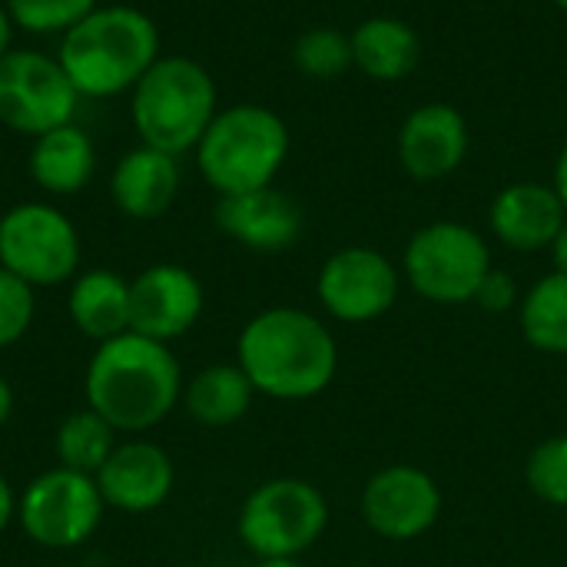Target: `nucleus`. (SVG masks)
<instances>
[{"mask_svg":"<svg viewBox=\"0 0 567 567\" xmlns=\"http://www.w3.org/2000/svg\"><path fill=\"white\" fill-rule=\"evenodd\" d=\"M3 7L17 30L37 37H50V33L63 37L100 3L96 0H3Z\"/></svg>","mask_w":567,"mask_h":567,"instance_id":"a878e982","label":"nucleus"},{"mask_svg":"<svg viewBox=\"0 0 567 567\" xmlns=\"http://www.w3.org/2000/svg\"><path fill=\"white\" fill-rule=\"evenodd\" d=\"M159 27L126 3L96 7L60 37L56 60L80 96L110 100L130 93L159 60Z\"/></svg>","mask_w":567,"mask_h":567,"instance_id":"7ed1b4c3","label":"nucleus"},{"mask_svg":"<svg viewBox=\"0 0 567 567\" xmlns=\"http://www.w3.org/2000/svg\"><path fill=\"white\" fill-rule=\"evenodd\" d=\"M216 226L252 252H282L302 236L306 216L289 193L262 186L252 193L219 196Z\"/></svg>","mask_w":567,"mask_h":567,"instance_id":"2eb2a0df","label":"nucleus"},{"mask_svg":"<svg viewBox=\"0 0 567 567\" xmlns=\"http://www.w3.org/2000/svg\"><path fill=\"white\" fill-rule=\"evenodd\" d=\"M442 515L435 478L415 465H389L362 488V518L385 542H415Z\"/></svg>","mask_w":567,"mask_h":567,"instance_id":"f8f14e48","label":"nucleus"},{"mask_svg":"<svg viewBox=\"0 0 567 567\" xmlns=\"http://www.w3.org/2000/svg\"><path fill=\"white\" fill-rule=\"evenodd\" d=\"M551 259H555V272L567 276V223L561 226L558 239L551 243Z\"/></svg>","mask_w":567,"mask_h":567,"instance_id":"2f4dec72","label":"nucleus"},{"mask_svg":"<svg viewBox=\"0 0 567 567\" xmlns=\"http://www.w3.org/2000/svg\"><path fill=\"white\" fill-rule=\"evenodd\" d=\"M199 176L219 196L272 186L289 156L286 120L262 103H236L213 116L196 143Z\"/></svg>","mask_w":567,"mask_h":567,"instance_id":"20e7f679","label":"nucleus"},{"mask_svg":"<svg viewBox=\"0 0 567 567\" xmlns=\"http://www.w3.org/2000/svg\"><path fill=\"white\" fill-rule=\"evenodd\" d=\"M30 179L50 196H73L86 189L96 173V150L93 140L76 126L63 123L50 133H40L27 156Z\"/></svg>","mask_w":567,"mask_h":567,"instance_id":"aec40b11","label":"nucleus"},{"mask_svg":"<svg viewBox=\"0 0 567 567\" xmlns=\"http://www.w3.org/2000/svg\"><path fill=\"white\" fill-rule=\"evenodd\" d=\"M13 515H17V498H13V492H10L7 478L0 475V532L13 522Z\"/></svg>","mask_w":567,"mask_h":567,"instance_id":"c756f323","label":"nucleus"},{"mask_svg":"<svg viewBox=\"0 0 567 567\" xmlns=\"http://www.w3.org/2000/svg\"><path fill=\"white\" fill-rule=\"evenodd\" d=\"M216 113V80L189 56H159L130 90V116L140 143L169 156L196 150Z\"/></svg>","mask_w":567,"mask_h":567,"instance_id":"39448f33","label":"nucleus"},{"mask_svg":"<svg viewBox=\"0 0 567 567\" xmlns=\"http://www.w3.org/2000/svg\"><path fill=\"white\" fill-rule=\"evenodd\" d=\"M0 266L27 286H63L80 266V233L50 203H17L0 216Z\"/></svg>","mask_w":567,"mask_h":567,"instance_id":"6e6552de","label":"nucleus"},{"mask_svg":"<svg viewBox=\"0 0 567 567\" xmlns=\"http://www.w3.org/2000/svg\"><path fill=\"white\" fill-rule=\"evenodd\" d=\"M70 319L96 342L130 332V282L110 269H90L70 286Z\"/></svg>","mask_w":567,"mask_h":567,"instance_id":"412c9836","label":"nucleus"},{"mask_svg":"<svg viewBox=\"0 0 567 567\" xmlns=\"http://www.w3.org/2000/svg\"><path fill=\"white\" fill-rule=\"evenodd\" d=\"M352 63L375 83H399L422 63L419 30L392 13L365 17L352 33Z\"/></svg>","mask_w":567,"mask_h":567,"instance_id":"6ab92c4d","label":"nucleus"},{"mask_svg":"<svg viewBox=\"0 0 567 567\" xmlns=\"http://www.w3.org/2000/svg\"><path fill=\"white\" fill-rule=\"evenodd\" d=\"M472 302H478L485 312H508V309H515V302H522L518 299V286H515V279L505 272V269H495L492 266V272L482 279V286H478V292H475V299Z\"/></svg>","mask_w":567,"mask_h":567,"instance_id":"c85d7f7f","label":"nucleus"},{"mask_svg":"<svg viewBox=\"0 0 567 567\" xmlns=\"http://www.w3.org/2000/svg\"><path fill=\"white\" fill-rule=\"evenodd\" d=\"M199 316L203 286L176 262H156L130 282V329L146 339H179L196 326Z\"/></svg>","mask_w":567,"mask_h":567,"instance_id":"4468645a","label":"nucleus"},{"mask_svg":"<svg viewBox=\"0 0 567 567\" xmlns=\"http://www.w3.org/2000/svg\"><path fill=\"white\" fill-rule=\"evenodd\" d=\"M10 412H13V392H10L7 379L0 375V425L10 419Z\"/></svg>","mask_w":567,"mask_h":567,"instance_id":"72a5a7b5","label":"nucleus"},{"mask_svg":"<svg viewBox=\"0 0 567 567\" xmlns=\"http://www.w3.org/2000/svg\"><path fill=\"white\" fill-rule=\"evenodd\" d=\"M468 120L458 106L432 100L415 106L395 136L399 166L415 183H439L452 176L468 156Z\"/></svg>","mask_w":567,"mask_h":567,"instance_id":"ddd939ff","label":"nucleus"},{"mask_svg":"<svg viewBox=\"0 0 567 567\" xmlns=\"http://www.w3.org/2000/svg\"><path fill=\"white\" fill-rule=\"evenodd\" d=\"M551 186L558 189V196H561V203H565L567 209V146L558 153V163H555V179H551Z\"/></svg>","mask_w":567,"mask_h":567,"instance_id":"473e14b6","label":"nucleus"},{"mask_svg":"<svg viewBox=\"0 0 567 567\" xmlns=\"http://www.w3.org/2000/svg\"><path fill=\"white\" fill-rule=\"evenodd\" d=\"M103 495L93 475L50 468L23 488L17 518L27 538L40 548L66 551L83 545L103 522Z\"/></svg>","mask_w":567,"mask_h":567,"instance_id":"9d476101","label":"nucleus"},{"mask_svg":"<svg viewBox=\"0 0 567 567\" xmlns=\"http://www.w3.org/2000/svg\"><path fill=\"white\" fill-rule=\"evenodd\" d=\"M522 332L548 355H567V276L551 272L538 279L522 299Z\"/></svg>","mask_w":567,"mask_h":567,"instance_id":"5701e85b","label":"nucleus"},{"mask_svg":"<svg viewBox=\"0 0 567 567\" xmlns=\"http://www.w3.org/2000/svg\"><path fill=\"white\" fill-rule=\"evenodd\" d=\"M555 7H558V10H565V13H567V0H555Z\"/></svg>","mask_w":567,"mask_h":567,"instance_id":"c9c22d12","label":"nucleus"},{"mask_svg":"<svg viewBox=\"0 0 567 567\" xmlns=\"http://www.w3.org/2000/svg\"><path fill=\"white\" fill-rule=\"evenodd\" d=\"M525 478L542 502L567 508V435H551L532 452Z\"/></svg>","mask_w":567,"mask_h":567,"instance_id":"bb28decb","label":"nucleus"},{"mask_svg":"<svg viewBox=\"0 0 567 567\" xmlns=\"http://www.w3.org/2000/svg\"><path fill=\"white\" fill-rule=\"evenodd\" d=\"M292 66L309 80H339L352 63V40L336 27H312L296 37L292 43Z\"/></svg>","mask_w":567,"mask_h":567,"instance_id":"393cba45","label":"nucleus"},{"mask_svg":"<svg viewBox=\"0 0 567 567\" xmlns=\"http://www.w3.org/2000/svg\"><path fill=\"white\" fill-rule=\"evenodd\" d=\"M402 289V276L389 256L372 246H346L332 252L316 279V296L322 309L339 322H372L382 319Z\"/></svg>","mask_w":567,"mask_h":567,"instance_id":"9b49d317","label":"nucleus"},{"mask_svg":"<svg viewBox=\"0 0 567 567\" xmlns=\"http://www.w3.org/2000/svg\"><path fill=\"white\" fill-rule=\"evenodd\" d=\"M402 272L409 286L439 306L472 302L482 279L492 272V252L478 229L442 219L422 226L402 256Z\"/></svg>","mask_w":567,"mask_h":567,"instance_id":"423d86ee","label":"nucleus"},{"mask_svg":"<svg viewBox=\"0 0 567 567\" xmlns=\"http://www.w3.org/2000/svg\"><path fill=\"white\" fill-rule=\"evenodd\" d=\"M179 193V163L176 156L153 150V146H136L123 153L110 173V196L116 209L130 219H159Z\"/></svg>","mask_w":567,"mask_h":567,"instance_id":"a211bd4d","label":"nucleus"},{"mask_svg":"<svg viewBox=\"0 0 567 567\" xmlns=\"http://www.w3.org/2000/svg\"><path fill=\"white\" fill-rule=\"evenodd\" d=\"M103 502L110 508L143 515L159 508L176 482L169 455L153 442H126L116 445L113 455L103 462V468L93 475Z\"/></svg>","mask_w":567,"mask_h":567,"instance_id":"dca6fc26","label":"nucleus"},{"mask_svg":"<svg viewBox=\"0 0 567 567\" xmlns=\"http://www.w3.org/2000/svg\"><path fill=\"white\" fill-rule=\"evenodd\" d=\"M329 525V502L302 478H272L239 508V538L262 558L306 555Z\"/></svg>","mask_w":567,"mask_h":567,"instance_id":"0eeeda50","label":"nucleus"},{"mask_svg":"<svg viewBox=\"0 0 567 567\" xmlns=\"http://www.w3.org/2000/svg\"><path fill=\"white\" fill-rule=\"evenodd\" d=\"M567 223V209L555 186L522 179L505 186L488 209V226L502 246L515 252H538L551 249L561 226Z\"/></svg>","mask_w":567,"mask_h":567,"instance_id":"f3484780","label":"nucleus"},{"mask_svg":"<svg viewBox=\"0 0 567 567\" xmlns=\"http://www.w3.org/2000/svg\"><path fill=\"white\" fill-rule=\"evenodd\" d=\"M256 567H306L299 558H262Z\"/></svg>","mask_w":567,"mask_h":567,"instance_id":"f704fd0d","label":"nucleus"},{"mask_svg":"<svg viewBox=\"0 0 567 567\" xmlns=\"http://www.w3.org/2000/svg\"><path fill=\"white\" fill-rule=\"evenodd\" d=\"M183 395V372L166 342L123 332L100 342L86 365V402L116 432L159 425Z\"/></svg>","mask_w":567,"mask_h":567,"instance_id":"f03ea898","label":"nucleus"},{"mask_svg":"<svg viewBox=\"0 0 567 567\" xmlns=\"http://www.w3.org/2000/svg\"><path fill=\"white\" fill-rule=\"evenodd\" d=\"M13 20H10V13H7V7L0 3V60L13 50Z\"/></svg>","mask_w":567,"mask_h":567,"instance_id":"7c9ffc66","label":"nucleus"},{"mask_svg":"<svg viewBox=\"0 0 567 567\" xmlns=\"http://www.w3.org/2000/svg\"><path fill=\"white\" fill-rule=\"evenodd\" d=\"M113 432L116 429L106 419H100L93 409L73 412L56 432V458H60V465L70 468V472L96 475L103 468V462L116 449Z\"/></svg>","mask_w":567,"mask_h":567,"instance_id":"b1692460","label":"nucleus"},{"mask_svg":"<svg viewBox=\"0 0 567 567\" xmlns=\"http://www.w3.org/2000/svg\"><path fill=\"white\" fill-rule=\"evenodd\" d=\"M33 322V286L0 266V349L23 339Z\"/></svg>","mask_w":567,"mask_h":567,"instance_id":"cd10ccee","label":"nucleus"},{"mask_svg":"<svg viewBox=\"0 0 567 567\" xmlns=\"http://www.w3.org/2000/svg\"><path fill=\"white\" fill-rule=\"evenodd\" d=\"M236 355L252 389L282 402L326 392L339 369V346L326 322L292 306H276L249 319Z\"/></svg>","mask_w":567,"mask_h":567,"instance_id":"f257e3e1","label":"nucleus"},{"mask_svg":"<svg viewBox=\"0 0 567 567\" xmlns=\"http://www.w3.org/2000/svg\"><path fill=\"white\" fill-rule=\"evenodd\" d=\"M252 382L239 365H209L186 385V412L203 425H233L252 405Z\"/></svg>","mask_w":567,"mask_h":567,"instance_id":"4be33fe9","label":"nucleus"},{"mask_svg":"<svg viewBox=\"0 0 567 567\" xmlns=\"http://www.w3.org/2000/svg\"><path fill=\"white\" fill-rule=\"evenodd\" d=\"M80 100L60 60L43 50H10L0 60V126L37 140L73 123Z\"/></svg>","mask_w":567,"mask_h":567,"instance_id":"1a4fd4ad","label":"nucleus"}]
</instances>
